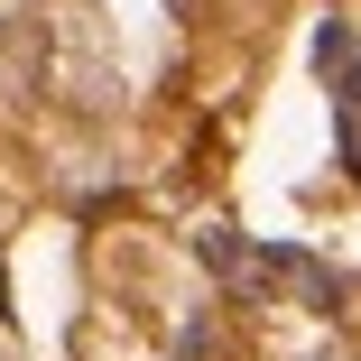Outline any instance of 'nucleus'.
Instances as JSON below:
<instances>
[{
	"label": "nucleus",
	"instance_id": "f257e3e1",
	"mask_svg": "<svg viewBox=\"0 0 361 361\" xmlns=\"http://www.w3.org/2000/svg\"><path fill=\"white\" fill-rule=\"evenodd\" d=\"M195 250H204V269H213V278H232V287H259V259L241 250V232H204Z\"/></svg>",
	"mask_w": 361,
	"mask_h": 361
},
{
	"label": "nucleus",
	"instance_id": "f03ea898",
	"mask_svg": "<svg viewBox=\"0 0 361 361\" xmlns=\"http://www.w3.org/2000/svg\"><path fill=\"white\" fill-rule=\"evenodd\" d=\"M315 65H324L334 102H352V19H324V37H315Z\"/></svg>",
	"mask_w": 361,
	"mask_h": 361
}]
</instances>
